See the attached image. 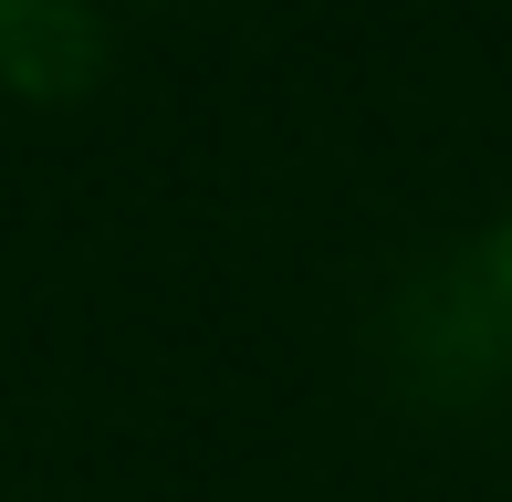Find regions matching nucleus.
<instances>
[{"instance_id": "nucleus-1", "label": "nucleus", "mask_w": 512, "mask_h": 502, "mask_svg": "<svg viewBox=\"0 0 512 502\" xmlns=\"http://www.w3.org/2000/svg\"><path fill=\"white\" fill-rule=\"evenodd\" d=\"M105 74V0H0V84L63 105Z\"/></svg>"}, {"instance_id": "nucleus-2", "label": "nucleus", "mask_w": 512, "mask_h": 502, "mask_svg": "<svg viewBox=\"0 0 512 502\" xmlns=\"http://www.w3.org/2000/svg\"><path fill=\"white\" fill-rule=\"evenodd\" d=\"M105 11H168V0H105Z\"/></svg>"}]
</instances>
